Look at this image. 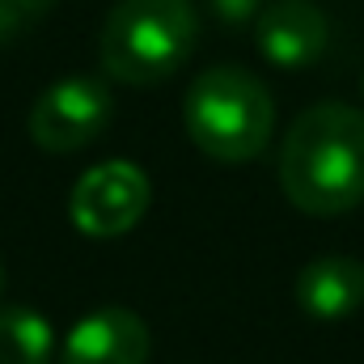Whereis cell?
I'll return each instance as SVG.
<instances>
[{
	"mask_svg": "<svg viewBox=\"0 0 364 364\" xmlns=\"http://www.w3.org/2000/svg\"><path fill=\"white\" fill-rule=\"evenodd\" d=\"M284 199L305 216H343L364 203V110L318 102L292 119L279 144Z\"/></svg>",
	"mask_w": 364,
	"mask_h": 364,
	"instance_id": "6da1fadb",
	"label": "cell"
},
{
	"mask_svg": "<svg viewBox=\"0 0 364 364\" xmlns=\"http://www.w3.org/2000/svg\"><path fill=\"white\" fill-rule=\"evenodd\" d=\"M199 47L195 0H114L97 30L102 73L119 85H161Z\"/></svg>",
	"mask_w": 364,
	"mask_h": 364,
	"instance_id": "7a4b0ae2",
	"label": "cell"
},
{
	"mask_svg": "<svg viewBox=\"0 0 364 364\" xmlns=\"http://www.w3.org/2000/svg\"><path fill=\"white\" fill-rule=\"evenodd\" d=\"M182 123L203 157L220 166L255 161L275 132L272 90L237 64H212L191 81Z\"/></svg>",
	"mask_w": 364,
	"mask_h": 364,
	"instance_id": "3957f363",
	"label": "cell"
},
{
	"mask_svg": "<svg viewBox=\"0 0 364 364\" xmlns=\"http://www.w3.org/2000/svg\"><path fill=\"white\" fill-rule=\"evenodd\" d=\"M153 203V182L136 161H102L85 170L73 195H68V216L77 233L110 242L132 233Z\"/></svg>",
	"mask_w": 364,
	"mask_h": 364,
	"instance_id": "277c9868",
	"label": "cell"
},
{
	"mask_svg": "<svg viewBox=\"0 0 364 364\" xmlns=\"http://www.w3.org/2000/svg\"><path fill=\"white\" fill-rule=\"evenodd\" d=\"M110 123V90L93 77H68L38 93L26 132L43 153H77Z\"/></svg>",
	"mask_w": 364,
	"mask_h": 364,
	"instance_id": "5b68a950",
	"label": "cell"
},
{
	"mask_svg": "<svg viewBox=\"0 0 364 364\" xmlns=\"http://www.w3.org/2000/svg\"><path fill=\"white\" fill-rule=\"evenodd\" d=\"M326 43H331V21L314 0H267V9L255 21L259 55L284 73L318 64Z\"/></svg>",
	"mask_w": 364,
	"mask_h": 364,
	"instance_id": "8992f818",
	"label": "cell"
},
{
	"mask_svg": "<svg viewBox=\"0 0 364 364\" xmlns=\"http://www.w3.org/2000/svg\"><path fill=\"white\" fill-rule=\"evenodd\" d=\"M149 326L123 305L85 314L60 348V364H149Z\"/></svg>",
	"mask_w": 364,
	"mask_h": 364,
	"instance_id": "52a82bcc",
	"label": "cell"
},
{
	"mask_svg": "<svg viewBox=\"0 0 364 364\" xmlns=\"http://www.w3.org/2000/svg\"><path fill=\"white\" fill-rule=\"evenodd\" d=\"M296 305L314 322L352 318L364 305V263L352 255H322L296 275Z\"/></svg>",
	"mask_w": 364,
	"mask_h": 364,
	"instance_id": "ba28073f",
	"label": "cell"
},
{
	"mask_svg": "<svg viewBox=\"0 0 364 364\" xmlns=\"http://www.w3.org/2000/svg\"><path fill=\"white\" fill-rule=\"evenodd\" d=\"M55 331L38 309L0 305V364H51Z\"/></svg>",
	"mask_w": 364,
	"mask_h": 364,
	"instance_id": "9c48e42d",
	"label": "cell"
},
{
	"mask_svg": "<svg viewBox=\"0 0 364 364\" xmlns=\"http://www.w3.org/2000/svg\"><path fill=\"white\" fill-rule=\"evenodd\" d=\"M51 4L55 0H0V43H9V38L26 34L30 26H38Z\"/></svg>",
	"mask_w": 364,
	"mask_h": 364,
	"instance_id": "30bf717a",
	"label": "cell"
},
{
	"mask_svg": "<svg viewBox=\"0 0 364 364\" xmlns=\"http://www.w3.org/2000/svg\"><path fill=\"white\" fill-rule=\"evenodd\" d=\"M220 26H255L259 13L267 9V0H208Z\"/></svg>",
	"mask_w": 364,
	"mask_h": 364,
	"instance_id": "8fae6325",
	"label": "cell"
},
{
	"mask_svg": "<svg viewBox=\"0 0 364 364\" xmlns=\"http://www.w3.org/2000/svg\"><path fill=\"white\" fill-rule=\"evenodd\" d=\"M0 292H4V267H0Z\"/></svg>",
	"mask_w": 364,
	"mask_h": 364,
	"instance_id": "7c38bea8",
	"label": "cell"
},
{
	"mask_svg": "<svg viewBox=\"0 0 364 364\" xmlns=\"http://www.w3.org/2000/svg\"><path fill=\"white\" fill-rule=\"evenodd\" d=\"M360 90H364V77H360Z\"/></svg>",
	"mask_w": 364,
	"mask_h": 364,
	"instance_id": "4fadbf2b",
	"label": "cell"
}]
</instances>
